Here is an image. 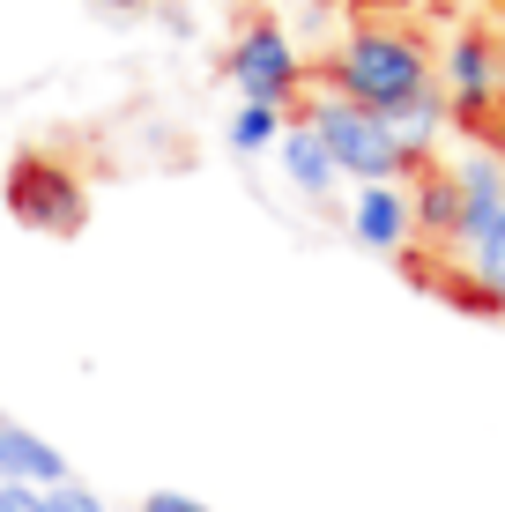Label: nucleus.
<instances>
[{
	"label": "nucleus",
	"instance_id": "9b49d317",
	"mask_svg": "<svg viewBox=\"0 0 505 512\" xmlns=\"http://www.w3.org/2000/svg\"><path fill=\"white\" fill-rule=\"evenodd\" d=\"M275 156H283V171H290V186L312 193V201H327V193L342 186V171H335V156L312 141V127H290L283 141H275Z\"/></svg>",
	"mask_w": 505,
	"mask_h": 512
},
{
	"label": "nucleus",
	"instance_id": "ddd939ff",
	"mask_svg": "<svg viewBox=\"0 0 505 512\" xmlns=\"http://www.w3.org/2000/svg\"><path fill=\"white\" fill-rule=\"evenodd\" d=\"M446 119H454V104H446V90H424V97H416V104H402V112H394V134H402V141H409V149H416V156H424V141H431V134H439V127H446Z\"/></svg>",
	"mask_w": 505,
	"mask_h": 512
},
{
	"label": "nucleus",
	"instance_id": "f8f14e48",
	"mask_svg": "<svg viewBox=\"0 0 505 512\" xmlns=\"http://www.w3.org/2000/svg\"><path fill=\"white\" fill-rule=\"evenodd\" d=\"M283 134H290V119L275 112V104H238V112H231V149H238V156L275 149Z\"/></svg>",
	"mask_w": 505,
	"mask_h": 512
},
{
	"label": "nucleus",
	"instance_id": "f3484780",
	"mask_svg": "<svg viewBox=\"0 0 505 512\" xmlns=\"http://www.w3.org/2000/svg\"><path fill=\"white\" fill-rule=\"evenodd\" d=\"M491 156L505 164V104H498V119H491Z\"/></svg>",
	"mask_w": 505,
	"mask_h": 512
},
{
	"label": "nucleus",
	"instance_id": "dca6fc26",
	"mask_svg": "<svg viewBox=\"0 0 505 512\" xmlns=\"http://www.w3.org/2000/svg\"><path fill=\"white\" fill-rule=\"evenodd\" d=\"M0 512H45V490H15V483H0Z\"/></svg>",
	"mask_w": 505,
	"mask_h": 512
},
{
	"label": "nucleus",
	"instance_id": "f257e3e1",
	"mask_svg": "<svg viewBox=\"0 0 505 512\" xmlns=\"http://www.w3.org/2000/svg\"><path fill=\"white\" fill-rule=\"evenodd\" d=\"M327 82H335V97H350L379 119H394L402 104L439 90L424 38H416V30H394V23H357L350 38L335 45V60H327Z\"/></svg>",
	"mask_w": 505,
	"mask_h": 512
},
{
	"label": "nucleus",
	"instance_id": "39448f33",
	"mask_svg": "<svg viewBox=\"0 0 505 512\" xmlns=\"http://www.w3.org/2000/svg\"><path fill=\"white\" fill-rule=\"evenodd\" d=\"M439 90L454 104V119H468V127H483V119L505 104V52H498L491 30H454L446 67H439Z\"/></svg>",
	"mask_w": 505,
	"mask_h": 512
},
{
	"label": "nucleus",
	"instance_id": "f03ea898",
	"mask_svg": "<svg viewBox=\"0 0 505 512\" xmlns=\"http://www.w3.org/2000/svg\"><path fill=\"white\" fill-rule=\"evenodd\" d=\"M312 141H320L327 156H335V171L350 186H402V171H416L424 156L409 149L402 134H394V119H379V112H364V104L350 97H335L327 90L320 104H312Z\"/></svg>",
	"mask_w": 505,
	"mask_h": 512
},
{
	"label": "nucleus",
	"instance_id": "2eb2a0df",
	"mask_svg": "<svg viewBox=\"0 0 505 512\" xmlns=\"http://www.w3.org/2000/svg\"><path fill=\"white\" fill-rule=\"evenodd\" d=\"M142 512H208V505H201V498H186V490H149Z\"/></svg>",
	"mask_w": 505,
	"mask_h": 512
},
{
	"label": "nucleus",
	"instance_id": "423d86ee",
	"mask_svg": "<svg viewBox=\"0 0 505 512\" xmlns=\"http://www.w3.org/2000/svg\"><path fill=\"white\" fill-rule=\"evenodd\" d=\"M454 186H461V231H454V245L476 253V245L491 238V223L505 216V164L491 149H468L454 164Z\"/></svg>",
	"mask_w": 505,
	"mask_h": 512
},
{
	"label": "nucleus",
	"instance_id": "6e6552de",
	"mask_svg": "<svg viewBox=\"0 0 505 512\" xmlns=\"http://www.w3.org/2000/svg\"><path fill=\"white\" fill-rule=\"evenodd\" d=\"M0 483H15V490H60L67 483V453L45 446L30 423L0 416Z\"/></svg>",
	"mask_w": 505,
	"mask_h": 512
},
{
	"label": "nucleus",
	"instance_id": "1a4fd4ad",
	"mask_svg": "<svg viewBox=\"0 0 505 512\" xmlns=\"http://www.w3.org/2000/svg\"><path fill=\"white\" fill-rule=\"evenodd\" d=\"M409 201H416V231L424 238H439V245H454L461 231V186H454V164H416V186H409Z\"/></svg>",
	"mask_w": 505,
	"mask_h": 512
},
{
	"label": "nucleus",
	"instance_id": "9d476101",
	"mask_svg": "<svg viewBox=\"0 0 505 512\" xmlns=\"http://www.w3.org/2000/svg\"><path fill=\"white\" fill-rule=\"evenodd\" d=\"M461 275H468V282H454L461 305H483V312L498 305V312H505V216L491 223V238H483L476 253L461 260Z\"/></svg>",
	"mask_w": 505,
	"mask_h": 512
},
{
	"label": "nucleus",
	"instance_id": "7ed1b4c3",
	"mask_svg": "<svg viewBox=\"0 0 505 512\" xmlns=\"http://www.w3.org/2000/svg\"><path fill=\"white\" fill-rule=\"evenodd\" d=\"M0 201L23 231H45V238H75L90 223V186L60 156H15L8 179H0Z\"/></svg>",
	"mask_w": 505,
	"mask_h": 512
},
{
	"label": "nucleus",
	"instance_id": "20e7f679",
	"mask_svg": "<svg viewBox=\"0 0 505 512\" xmlns=\"http://www.w3.org/2000/svg\"><path fill=\"white\" fill-rule=\"evenodd\" d=\"M223 67H231L238 104H275V112H283V104L305 90V52L290 45L283 23H246L231 38V60Z\"/></svg>",
	"mask_w": 505,
	"mask_h": 512
},
{
	"label": "nucleus",
	"instance_id": "4468645a",
	"mask_svg": "<svg viewBox=\"0 0 505 512\" xmlns=\"http://www.w3.org/2000/svg\"><path fill=\"white\" fill-rule=\"evenodd\" d=\"M45 512H112L97 498V490H82V483H60V490H45Z\"/></svg>",
	"mask_w": 505,
	"mask_h": 512
},
{
	"label": "nucleus",
	"instance_id": "a211bd4d",
	"mask_svg": "<svg viewBox=\"0 0 505 512\" xmlns=\"http://www.w3.org/2000/svg\"><path fill=\"white\" fill-rule=\"evenodd\" d=\"M97 8H149V0H97Z\"/></svg>",
	"mask_w": 505,
	"mask_h": 512
},
{
	"label": "nucleus",
	"instance_id": "0eeeda50",
	"mask_svg": "<svg viewBox=\"0 0 505 512\" xmlns=\"http://www.w3.org/2000/svg\"><path fill=\"white\" fill-rule=\"evenodd\" d=\"M350 238L372 245V253H402V245L416 238V201L402 186H357L350 201Z\"/></svg>",
	"mask_w": 505,
	"mask_h": 512
},
{
	"label": "nucleus",
	"instance_id": "6ab92c4d",
	"mask_svg": "<svg viewBox=\"0 0 505 512\" xmlns=\"http://www.w3.org/2000/svg\"><path fill=\"white\" fill-rule=\"evenodd\" d=\"M446 8H461V0H446Z\"/></svg>",
	"mask_w": 505,
	"mask_h": 512
}]
</instances>
